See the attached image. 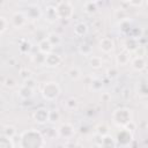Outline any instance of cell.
Instances as JSON below:
<instances>
[{
  "label": "cell",
  "mask_w": 148,
  "mask_h": 148,
  "mask_svg": "<svg viewBox=\"0 0 148 148\" xmlns=\"http://www.w3.org/2000/svg\"><path fill=\"white\" fill-rule=\"evenodd\" d=\"M61 61L60 57L58 54H54V53H49L45 56V64L50 67H53V66H57L59 62Z\"/></svg>",
  "instance_id": "obj_6"
},
{
  "label": "cell",
  "mask_w": 148,
  "mask_h": 148,
  "mask_svg": "<svg viewBox=\"0 0 148 148\" xmlns=\"http://www.w3.org/2000/svg\"><path fill=\"white\" fill-rule=\"evenodd\" d=\"M59 133H60V135H62V136H65V138H69V136L73 135L74 131H73V127H72L69 124H64V125L60 126Z\"/></svg>",
  "instance_id": "obj_8"
},
{
  "label": "cell",
  "mask_w": 148,
  "mask_h": 148,
  "mask_svg": "<svg viewBox=\"0 0 148 148\" xmlns=\"http://www.w3.org/2000/svg\"><path fill=\"white\" fill-rule=\"evenodd\" d=\"M132 67L134 69H136V71L143 69L146 67V61H145L143 57H136V58H134L133 61H132Z\"/></svg>",
  "instance_id": "obj_10"
},
{
  "label": "cell",
  "mask_w": 148,
  "mask_h": 148,
  "mask_svg": "<svg viewBox=\"0 0 148 148\" xmlns=\"http://www.w3.org/2000/svg\"><path fill=\"white\" fill-rule=\"evenodd\" d=\"M113 121L117 125H121V126H126L127 124H130L131 120V113L128 110L126 109H118L114 111L113 113Z\"/></svg>",
  "instance_id": "obj_2"
},
{
  "label": "cell",
  "mask_w": 148,
  "mask_h": 148,
  "mask_svg": "<svg viewBox=\"0 0 148 148\" xmlns=\"http://www.w3.org/2000/svg\"><path fill=\"white\" fill-rule=\"evenodd\" d=\"M69 76H71L72 79H77V77L80 76V72L77 71V68H73V69H71V72H69Z\"/></svg>",
  "instance_id": "obj_16"
},
{
  "label": "cell",
  "mask_w": 148,
  "mask_h": 148,
  "mask_svg": "<svg viewBox=\"0 0 148 148\" xmlns=\"http://www.w3.org/2000/svg\"><path fill=\"white\" fill-rule=\"evenodd\" d=\"M35 119L38 123H45L50 120V112H47V110L45 109H39L35 113Z\"/></svg>",
  "instance_id": "obj_5"
},
{
  "label": "cell",
  "mask_w": 148,
  "mask_h": 148,
  "mask_svg": "<svg viewBox=\"0 0 148 148\" xmlns=\"http://www.w3.org/2000/svg\"><path fill=\"white\" fill-rule=\"evenodd\" d=\"M74 31H75V34L77 36H82V35H84L87 32V25L84 23H79V24L75 25Z\"/></svg>",
  "instance_id": "obj_13"
},
{
  "label": "cell",
  "mask_w": 148,
  "mask_h": 148,
  "mask_svg": "<svg viewBox=\"0 0 148 148\" xmlns=\"http://www.w3.org/2000/svg\"><path fill=\"white\" fill-rule=\"evenodd\" d=\"M102 65V59L98 58V57H92L91 60H90V66L94 67V68H99Z\"/></svg>",
  "instance_id": "obj_14"
},
{
  "label": "cell",
  "mask_w": 148,
  "mask_h": 148,
  "mask_svg": "<svg viewBox=\"0 0 148 148\" xmlns=\"http://www.w3.org/2000/svg\"><path fill=\"white\" fill-rule=\"evenodd\" d=\"M58 16L60 18H69L73 15V7L68 1H60L56 6Z\"/></svg>",
  "instance_id": "obj_3"
},
{
  "label": "cell",
  "mask_w": 148,
  "mask_h": 148,
  "mask_svg": "<svg viewBox=\"0 0 148 148\" xmlns=\"http://www.w3.org/2000/svg\"><path fill=\"white\" fill-rule=\"evenodd\" d=\"M39 50H40V52L44 53V54H49V53L51 52V50H52V44L50 43V40H49L47 38L43 39V40L39 43Z\"/></svg>",
  "instance_id": "obj_9"
},
{
  "label": "cell",
  "mask_w": 148,
  "mask_h": 148,
  "mask_svg": "<svg viewBox=\"0 0 148 148\" xmlns=\"http://www.w3.org/2000/svg\"><path fill=\"white\" fill-rule=\"evenodd\" d=\"M99 46H101V50H102V51H104V52H110V51L113 49L114 44H113V40H112V39H110V38H103V39L101 40V43H99Z\"/></svg>",
  "instance_id": "obj_7"
},
{
  "label": "cell",
  "mask_w": 148,
  "mask_h": 148,
  "mask_svg": "<svg viewBox=\"0 0 148 148\" xmlns=\"http://www.w3.org/2000/svg\"><path fill=\"white\" fill-rule=\"evenodd\" d=\"M102 148H114L116 143H114V140L109 136V135H105V136H102Z\"/></svg>",
  "instance_id": "obj_11"
},
{
  "label": "cell",
  "mask_w": 148,
  "mask_h": 148,
  "mask_svg": "<svg viewBox=\"0 0 148 148\" xmlns=\"http://www.w3.org/2000/svg\"><path fill=\"white\" fill-rule=\"evenodd\" d=\"M130 3H131V5H141L142 2H141V1H139V2H130Z\"/></svg>",
  "instance_id": "obj_18"
},
{
  "label": "cell",
  "mask_w": 148,
  "mask_h": 148,
  "mask_svg": "<svg viewBox=\"0 0 148 148\" xmlns=\"http://www.w3.org/2000/svg\"><path fill=\"white\" fill-rule=\"evenodd\" d=\"M46 17L49 21H54L57 20L59 16H58V13H57V9L56 7H47L46 8Z\"/></svg>",
  "instance_id": "obj_12"
},
{
  "label": "cell",
  "mask_w": 148,
  "mask_h": 148,
  "mask_svg": "<svg viewBox=\"0 0 148 148\" xmlns=\"http://www.w3.org/2000/svg\"><path fill=\"white\" fill-rule=\"evenodd\" d=\"M47 39L50 40V43H51L52 45H53L54 43H56V44H58V43L60 42V37H59L58 35H56V34H51V35L49 36V38H47Z\"/></svg>",
  "instance_id": "obj_15"
},
{
  "label": "cell",
  "mask_w": 148,
  "mask_h": 148,
  "mask_svg": "<svg viewBox=\"0 0 148 148\" xmlns=\"http://www.w3.org/2000/svg\"><path fill=\"white\" fill-rule=\"evenodd\" d=\"M21 139L22 148H42L44 146V138L37 131L24 132Z\"/></svg>",
  "instance_id": "obj_1"
},
{
  "label": "cell",
  "mask_w": 148,
  "mask_h": 148,
  "mask_svg": "<svg viewBox=\"0 0 148 148\" xmlns=\"http://www.w3.org/2000/svg\"><path fill=\"white\" fill-rule=\"evenodd\" d=\"M66 104H67V105L72 104V109H74V108H76V106H77V101H76V99H74V98H69V99L66 102Z\"/></svg>",
  "instance_id": "obj_17"
},
{
  "label": "cell",
  "mask_w": 148,
  "mask_h": 148,
  "mask_svg": "<svg viewBox=\"0 0 148 148\" xmlns=\"http://www.w3.org/2000/svg\"><path fill=\"white\" fill-rule=\"evenodd\" d=\"M59 92H60L59 86L57 83H54V82H49L43 88V96L46 99H54V98H57Z\"/></svg>",
  "instance_id": "obj_4"
}]
</instances>
